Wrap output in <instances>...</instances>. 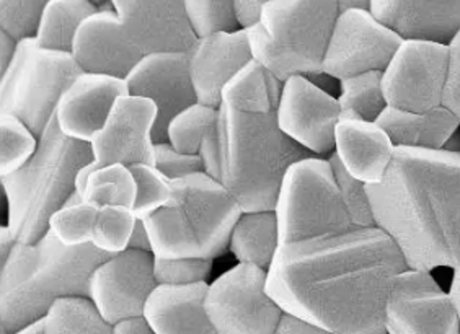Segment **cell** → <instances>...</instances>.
I'll return each instance as SVG.
<instances>
[{
	"label": "cell",
	"instance_id": "obj_1",
	"mask_svg": "<svg viewBox=\"0 0 460 334\" xmlns=\"http://www.w3.org/2000/svg\"><path fill=\"white\" fill-rule=\"evenodd\" d=\"M408 266L379 227L281 245L268 292L284 313L340 334H387L385 302Z\"/></svg>",
	"mask_w": 460,
	"mask_h": 334
},
{
	"label": "cell",
	"instance_id": "obj_2",
	"mask_svg": "<svg viewBox=\"0 0 460 334\" xmlns=\"http://www.w3.org/2000/svg\"><path fill=\"white\" fill-rule=\"evenodd\" d=\"M376 227L410 269L460 266V152L397 147L382 181L367 185Z\"/></svg>",
	"mask_w": 460,
	"mask_h": 334
},
{
	"label": "cell",
	"instance_id": "obj_3",
	"mask_svg": "<svg viewBox=\"0 0 460 334\" xmlns=\"http://www.w3.org/2000/svg\"><path fill=\"white\" fill-rule=\"evenodd\" d=\"M199 155L204 171L226 186L243 212L275 211L288 170L315 157L279 129L276 113L247 115L226 105Z\"/></svg>",
	"mask_w": 460,
	"mask_h": 334
},
{
	"label": "cell",
	"instance_id": "obj_4",
	"mask_svg": "<svg viewBox=\"0 0 460 334\" xmlns=\"http://www.w3.org/2000/svg\"><path fill=\"white\" fill-rule=\"evenodd\" d=\"M110 256L93 243L67 247L51 230L35 243H17L0 266V328L17 333L45 320L58 300L90 299V277Z\"/></svg>",
	"mask_w": 460,
	"mask_h": 334
},
{
	"label": "cell",
	"instance_id": "obj_5",
	"mask_svg": "<svg viewBox=\"0 0 460 334\" xmlns=\"http://www.w3.org/2000/svg\"><path fill=\"white\" fill-rule=\"evenodd\" d=\"M92 160V144L67 137L54 116L30 162L15 173L0 176L7 225L18 243L30 245L45 237L54 212L75 191L80 170Z\"/></svg>",
	"mask_w": 460,
	"mask_h": 334
},
{
	"label": "cell",
	"instance_id": "obj_6",
	"mask_svg": "<svg viewBox=\"0 0 460 334\" xmlns=\"http://www.w3.org/2000/svg\"><path fill=\"white\" fill-rule=\"evenodd\" d=\"M338 15L337 0H271L247 28L253 59L281 82L323 74Z\"/></svg>",
	"mask_w": 460,
	"mask_h": 334
},
{
	"label": "cell",
	"instance_id": "obj_7",
	"mask_svg": "<svg viewBox=\"0 0 460 334\" xmlns=\"http://www.w3.org/2000/svg\"><path fill=\"white\" fill-rule=\"evenodd\" d=\"M80 74L72 53L46 49L36 38H25L18 41L13 61L0 75V113L17 116L41 137L62 95Z\"/></svg>",
	"mask_w": 460,
	"mask_h": 334
},
{
	"label": "cell",
	"instance_id": "obj_8",
	"mask_svg": "<svg viewBox=\"0 0 460 334\" xmlns=\"http://www.w3.org/2000/svg\"><path fill=\"white\" fill-rule=\"evenodd\" d=\"M275 212L281 245L354 229L333 168L322 157L301 160L288 170Z\"/></svg>",
	"mask_w": 460,
	"mask_h": 334
},
{
	"label": "cell",
	"instance_id": "obj_9",
	"mask_svg": "<svg viewBox=\"0 0 460 334\" xmlns=\"http://www.w3.org/2000/svg\"><path fill=\"white\" fill-rule=\"evenodd\" d=\"M206 312L216 334H276L284 317L268 292V271L239 263L209 286Z\"/></svg>",
	"mask_w": 460,
	"mask_h": 334
},
{
	"label": "cell",
	"instance_id": "obj_10",
	"mask_svg": "<svg viewBox=\"0 0 460 334\" xmlns=\"http://www.w3.org/2000/svg\"><path fill=\"white\" fill-rule=\"evenodd\" d=\"M447 59V44L403 40L382 72L387 105L413 113H425L443 105Z\"/></svg>",
	"mask_w": 460,
	"mask_h": 334
},
{
	"label": "cell",
	"instance_id": "obj_11",
	"mask_svg": "<svg viewBox=\"0 0 460 334\" xmlns=\"http://www.w3.org/2000/svg\"><path fill=\"white\" fill-rule=\"evenodd\" d=\"M384 320L387 334H460L451 294L421 269L407 268L394 279Z\"/></svg>",
	"mask_w": 460,
	"mask_h": 334
},
{
	"label": "cell",
	"instance_id": "obj_12",
	"mask_svg": "<svg viewBox=\"0 0 460 334\" xmlns=\"http://www.w3.org/2000/svg\"><path fill=\"white\" fill-rule=\"evenodd\" d=\"M402 43L403 38L369 10L340 13L323 59V74L341 80L363 72H384Z\"/></svg>",
	"mask_w": 460,
	"mask_h": 334
},
{
	"label": "cell",
	"instance_id": "obj_13",
	"mask_svg": "<svg viewBox=\"0 0 460 334\" xmlns=\"http://www.w3.org/2000/svg\"><path fill=\"white\" fill-rule=\"evenodd\" d=\"M155 256L126 250L111 255L90 277V300L110 325L144 317L146 303L159 286L154 271Z\"/></svg>",
	"mask_w": 460,
	"mask_h": 334
},
{
	"label": "cell",
	"instance_id": "obj_14",
	"mask_svg": "<svg viewBox=\"0 0 460 334\" xmlns=\"http://www.w3.org/2000/svg\"><path fill=\"white\" fill-rule=\"evenodd\" d=\"M175 204L195 230L203 258H217L229 250L230 237L242 207L226 186L206 171L173 181Z\"/></svg>",
	"mask_w": 460,
	"mask_h": 334
},
{
	"label": "cell",
	"instance_id": "obj_15",
	"mask_svg": "<svg viewBox=\"0 0 460 334\" xmlns=\"http://www.w3.org/2000/svg\"><path fill=\"white\" fill-rule=\"evenodd\" d=\"M341 116L337 98L312 84L305 75L286 80L276 110L279 129L312 155L319 157L335 149V129Z\"/></svg>",
	"mask_w": 460,
	"mask_h": 334
},
{
	"label": "cell",
	"instance_id": "obj_16",
	"mask_svg": "<svg viewBox=\"0 0 460 334\" xmlns=\"http://www.w3.org/2000/svg\"><path fill=\"white\" fill-rule=\"evenodd\" d=\"M129 95L151 100L157 106L154 141L169 142V124L186 108L198 103L190 72V56L181 51L146 54L126 79Z\"/></svg>",
	"mask_w": 460,
	"mask_h": 334
},
{
	"label": "cell",
	"instance_id": "obj_17",
	"mask_svg": "<svg viewBox=\"0 0 460 334\" xmlns=\"http://www.w3.org/2000/svg\"><path fill=\"white\" fill-rule=\"evenodd\" d=\"M157 116V106L147 98L129 93L119 98L103 129L90 142L98 165H155L154 129Z\"/></svg>",
	"mask_w": 460,
	"mask_h": 334
},
{
	"label": "cell",
	"instance_id": "obj_18",
	"mask_svg": "<svg viewBox=\"0 0 460 334\" xmlns=\"http://www.w3.org/2000/svg\"><path fill=\"white\" fill-rule=\"evenodd\" d=\"M124 31L146 54L190 53L196 36L183 0H110Z\"/></svg>",
	"mask_w": 460,
	"mask_h": 334
},
{
	"label": "cell",
	"instance_id": "obj_19",
	"mask_svg": "<svg viewBox=\"0 0 460 334\" xmlns=\"http://www.w3.org/2000/svg\"><path fill=\"white\" fill-rule=\"evenodd\" d=\"M71 53L82 72L124 80L144 57L124 31L110 0L82 23Z\"/></svg>",
	"mask_w": 460,
	"mask_h": 334
},
{
	"label": "cell",
	"instance_id": "obj_20",
	"mask_svg": "<svg viewBox=\"0 0 460 334\" xmlns=\"http://www.w3.org/2000/svg\"><path fill=\"white\" fill-rule=\"evenodd\" d=\"M128 93L124 79L82 72L62 95L56 121L67 137L92 142L103 129L116 101Z\"/></svg>",
	"mask_w": 460,
	"mask_h": 334
},
{
	"label": "cell",
	"instance_id": "obj_21",
	"mask_svg": "<svg viewBox=\"0 0 460 334\" xmlns=\"http://www.w3.org/2000/svg\"><path fill=\"white\" fill-rule=\"evenodd\" d=\"M188 56L198 101L216 108L224 87L253 59L245 28L198 38Z\"/></svg>",
	"mask_w": 460,
	"mask_h": 334
},
{
	"label": "cell",
	"instance_id": "obj_22",
	"mask_svg": "<svg viewBox=\"0 0 460 334\" xmlns=\"http://www.w3.org/2000/svg\"><path fill=\"white\" fill-rule=\"evenodd\" d=\"M371 13L403 40L449 44L460 30V0H372Z\"/></svg>",
	"mask_w": 460,
	"mask_h": 334
},
{
	"label": "cell",
	"instance_id": "obj_23",
	"mask_svg": "<svg viewBox=\"0 0 460 334\" xmlns=\"http://www.w3.org/2000/svg\"><path fill=\"white\" fill-rule=\"evenodd\" d=\"M395 144L381 126L356 116L341 115L335 129V154L349 175L376 185L387 173Z\"/></svg>",
	"mask_w": 460,
	"mask_h": 334
},
{
	"label": "cell",
	"instance_id": "obj_24",
	"mask_svg": "<svg viewBox=\"0 0 460 334\" xmlns=\"http://www.w3.org/2000/svg\"><path fill=\"white\" fill-rule=\"evenodd\" d=\"M209 284H159L146 303L144 318L155 334H216L206 312Z\"/></svg>",
	"mask_w": 460,
	"mask_h": 334
},
{
	"label": "cell",
	"instance_id": "obj_25",
	"mask_svg": "<svg viewBox=\"0 0 460 334\" xmlns=\"http://www.w3.org/2000/svg\"><path fill=\"white\" fill-rule=\"evenodd\" d=\"M376 123L389 134L395 147L441 150L459 129L460 119L444 105L425 113L387 106Z\"/></svg>",
	"mask_w": 460,
	"mask_h": 334
},
{
	"label": "cell",
	"instance_id": "obj_26",
	"mask_svg": "<svg viewBox=\"0 0 460 334\" xmlns=\"http://www.w3.org/2000/svg\"><path fill=\"white\" fill-rule=\"evenodd\" d=\"M284 82L252 59L222 90L221 105L247 115L276 113Z\"/></svg>",
	"mask_w": 460,
	"mask_h": 334
},
{
	"label": "cell",
	"instance_id": "obj_27",
	"mask_svg": "<svg viewBox=\"0 0 460 334\" xmlns=\"http://www.w3.org/2000/svg\"><path fill=\"white\" fill-rule=\"evenodd\" d=\"M281 247L275 211L243 212L235 224L229 250L239 263L257 264L270 269Z\"/></svg>",
	"mask_w": 460,
	"mask_h": 334
},
{
	"label": "cell",
	"instance_id": "obj_28",
	"mask_svg": "<svg viewBox=\"0 0 460 334\" xmlns=\"http://www.w3.org/2000/svg\"><path fill=\"white\" fill-rule=\"evenodd\" d=\"M152 243V255L164 259L203 258L195 230L178 204H170L144 219Z\"/></svg>",
	"mask_w": 460,
	"mask_h": 334
},
{
	"label": "cell",
	"instance_id": "obj_29",
	"mask_svg": "<svg viewBox=\"0 0 460 334\" xmlns=\"http://www.w3.org/2000/svg\"><path fill=\"white\" fill-rule=\"evenodd\" d=\"M98 10L89 0H51L40 22L36 41L46 49L71 53L82 23Z\"/></svg>",
	"mask_w": 460,
	"mask_h": 334
},
{
	"label": "cell",
	"instance_id": "obj_30",
	"mask_svg": "<svg viewBox=\"0 0 460 334\" xmlns=\"http://www.w3.org/2000/svg\"><path fill=\"white\" fill-rule=\"evenodd\" d=\"M111 330L87 297L58 300L45 317V334H111Z\"/></svg>",
	"mask_w": 460,
	"mask_h": 334
},
{
	"label": "cell",
	"instance_id": "obj_31",
	"mask_svg": "<svg viewBox=\"0 0 460 334\" xmlns=\"http://www.w3.org/2000/svg\"><path fill=\"white\" fill-rule=\"evenodd\" d=\"M137 196V183L131 168L123 163H111L98 168L84 189L87 203L98 209L107 206H124L133 209Z\"/></svg>",
	"mask_w": 460,
	"mask_h": 334
},
{
	"label": "cell",
	"instance_id": "obj_32",
	"mask_svg": "<svg viewBox=\"0 0 460 334\" xmlns=\"http://www.w3.org/2000/svg\"><path fill=\"white\" fill-rule=\"evenodd\" d=\"M341 115L356 116L376 123L387 108L382 88V72L371 71L340 80Z\"/></svg>",
	"mask_w": 460,
	"mask_h": 334
},
{
	"label": "cell",
	"instance_id": "obj_33",
	"mask_svg": "<svg viewBox=\"0 0 460 334\" xmlns=\"http://www.w3.org/2000/svg\"><path fill=\"white\" fill-rule=\"evenodd\" d=\"M219 108L195 103L178 113L169 124V142L183 154L199 155L203 142L213 131Z\"/></svg>",
	"mask_w": 460,
	"mask_h": 334
},
{
	"label": "cell",
	"instance_id": "obj_34",
	"mask_svg": "<svg viewBox=\"0 0 460 334\" xmlns=\"http://www.w3.org/2000/svg\"><path fill=\"white\" fill-rule=\"evenodd\" d=\"M40 137L17 116L0 113V176L15 173L33 157Z\"/></svg>",
	"mask_w": 460,
	"mask_h": 334
},
{
	"label": "cell",
	"instance_id": "obj_35",
	"mask_svg": "<svg viewBox=\"0 0 460 334\" xmlns=\"http://www.w3.org/2000/svg\"><path fill=\"white\" fill-rule=\"evenodd\" d=\"M137 215L131 207L107 206L98 209L97 222L93 230V247L107 255H118L129 247Z\"/></svg>",
	"mask_w": 460,
	"mask_h": 334
},
{
	"label": "cell",
	"instance_id": "obj_36",
	"mask_svg": "<svg viewBox=\"0 0 460 334\" xmlns=\"http://www.w3.org/2000/svg\"><path fill=\"white\" fill-rule=\"evenodd\" d=\"M129 168L137 183V196L133 209L139 219H146L162 207L175 203L173 181L164 175L159 168L149 163H136Z\"/></svg>",
	"mask_w": 460,
	"mask_h": 334
},
{
	"label": "cell",
	"instance_id": "obj_37",
	"mask_svg": "<svg viewBox=\"0 0 460 334\" xmlns=\"http://www.w3.org/2000/svg\"><path fill=\"white\" fill-rule=\"evenodd\" d=\"M97 217L98 207L87 201L77 206H64L59 211L54 212L49 220V230L67 247L90 245Z\"/></svg>",
	"mask_w": 460,
	"mask_h": 334
},
{
	"label": "cell",
	"instance_id": "obj_38",
	"mask_svg": "<svg viewBox=\"0 0 460 334\" xmlns=\"http://www.w3.org/2000/svg\"><path fill=\"white\" fill-rule=\"evenodd\" d=\"M183 5L198 38L240 30L234 0H183Z\"/></svg>",
	"mask_w": 460,
	"mask_h": 334
},
{
	"label": "cell",
	"instance_id": "obj_39",
	"mask_svg": "<svg viewBox=\"0 0 460 334\" xmlns=\"http://www.w3.org/2000/svg\"><path fill=\"white\" fill-rule=\"evenodd\" d=\"M328 162L333 168V173H335L340 191H341V198L345 201L346 209H348L354 227H358V229L376 227L371 201H369V194H367V185L356 180L353 175H349L346 171V168L341 165L335 152L330 155Z\"/></svg>",
	"mask_w": 460,
	"mask_h": 334
},
{
	"label": "cell",
	"instance_id": "obj_40",
	"mask_svg": "<svg viewBox=\"0 0 460 334\" xmlns=\"http://www.w3.org/2000/svg\"><path fill=\"white\" fill-rule=\"evenodd\" d=\"M51 0H0V30L17 41L35 38Z\"/></svg>",
	"mask_w": 460,
	"mask_h": 334
},
{
	"label": "cell",
	"instance_id": "obj_41",
	"mask_svg": "<svg viewBox=\"0 0 460 334\" xmlns=\"http://www.w3.org/2000/svg\"><path fill=\"white\" fill-rule=\"evenodd\" d=\"M155 279L165 286H190L208 282L213 271L211 258H177V259H154Z\"/></svg>",
	"mask_w": 460,
	"mask_h": 334
},
{
	"label": "cell",
	"instance_id": "obj_42",
	"mask_svg": "<svg viewBox=\"0 0 460 334\" xmlns=\"http://www.w3.org/2000/svg\"><path fill=\"white\" fill-rule=\"evenodd\" d=\"M155 167L172 181L185 178L193 173L204 171V162L201 155L183 154L175 149L170 142L155 144Z\"/></svg>",
	"mask_w": 460,
	"mask_h": 334
},
{
	"label": "cell",
	"instance_id": "obj_43",
	"mask_svg": "<svg viewBox=\"0 0 460 334\" xmlns=\"http://www.w3.org/2000/svg\"><path fill=\"white\" fill-rule=\"evenodd\" d=\"M449 59H447V75L444 87L443 105L451 110L460 119V30L447 44Z\"/></svg>",
	"mask_w": 460,
	"mask_h": 334
},
{
	"label": "cell",
	"instance_id": "obj_44",
	"mask_svg": "<svg viewBox=\"0 0 460 334\" xmlns=\"http://www.w3.org/2000/svg\"><path fill=\"white\" fill-rule=\"evenodd\" d=\"M271 0H234L235 4V12H237V18H239L240 28L252 27L255 25L260 18L261 10L265 7L266 4H270Z\"/></svg>",
	"mask_w": 460,
	"mask_h": 334
},
{
	"label": "cell",
	"instance_id": "obj_45",
	"mask_svg": "<svg viewBox=\"0 0 460 334\" xmlns=\"http://www.w3.org/2000/svg\"><path fill=\"white\" fill-rule=\"evenodd\" d=\"M276 334H340L335 331H330L325 328H320V326L312 325L304 321L301 318L292 317L284 313L283 320L279 323V328Z\"/></svg>",
	"mask_w": 460,
	"mask_h": 334
},
{
	"label": "cell",
	"instance_id": "obj_46",
	"mask_svg": "<svg viewBox=\"0 0 460 334\" xmlns=\"http://www.w3.org/2000/svg\"><path fill=\"white\" fill-rule=\"evenodd\" d=\"M17 40L0 30V75L9 69L10 64L17 54Z\"/></svg>",
	"mask_w": 460,
	"mask_h": 334
},
{
	"label": "cell",
	"instance_id": "obj_47",
	"mask_svg": "<svg viewBox=\"0 0 460 334\" xmlns=\"http://www.w3.org/2000/svg\"><path fill=\"white\" fill-rule=\"evenodd\" d=\"M111 334H155L146 318H129L113 325Z\"/></svg>",
	"mask_w": 460,
	"mask_h": 334
},
{
	"label": "cell",
	"instance_id": "obj_48",
	"mask_svg": "<svg viewBox=\"0 0 460 334\" xmlns=\"http://www.w3.org/2000/svg\"><path fill=\"white\" fill-rule=\"evenodd\" d=\"M128 250L152 253L151 237H149V232H147L144 219H137V222H136Z\"/></svg>",
	"mask_w": 460,
	"mask_h": 334
},
{
	"label": "cell",
	"instance_id": "obj_49",
	"mask_svg": "<svg viewBox=\"0 0 460 334\" xmlns=\"http://www.w3.org/2000/svg\"><path fill=\"white\" fill-rule=\"evenodd\" d=\"M17 238L13 235V232L10 230L9 225L7 224L2 225L0 227V266L7 263L13 248L17 247Z\"/></svg>",
	"mask_w": 460,
	"mask_h": 334
},
{
	"label": "cell",
	"instance_id": "obj_50",
	"mask_svg": "<svg viewBox=\"0 0 460 334\" xmlns=\"http://www.w3.org/2000/svg\"><path fill=\"white\" fill-rule=\"evenodd\" d=\"M372 0H337L338 12L345 13L349 10H369L371 12Z\"/></svg>",
	"mask_w": 460,
	"mask_h": 334
},
{
	"label": "cell",
	"instance_id": "obj_51",
	"mask_svg": "<svg viewBox=\"0 0 460 334\" xmlns=\"http://www.w3.org/2000/svg\"><path fill=\"white\" fill-rule=\"evenodd\" d=\"M449 294H451L452 300H454V305H456L460 320V266L454 269V277H452L451 292Z\"/></svg>",
	"mask_w": 460,
	"mask_h": 334
},
{
	"label": "cell",
	"instance_id": "obj_52",
	"mask_svg": "<svg viewBox=\"0 0 460 334\" xmlns=\"http://www.w3.org/2000/svg\"><path fill=\"white\" fill-rule=\"evenodd\" d=\"M13 334H45V320H40L33 325L27 326V328H23V330H20V331Z\"/></svg>",
	"mask_w": 460,
	"mask_h": 334
},
{
	"label": "cell",
	"instance_id": "obj_53",
	"mask_svg": "<svg viewBox=\"0 0 460 334\" xmlns=\"http://www.w3.org/2000/svg\"><path fill=\"white\" fill-rule=\"evenodd\" d=\"M89 2H92L93 5H97L98 9H100L102 5H105V4H107L108 0H89Z\"/></svg>",
	"mask_w": 460,
	"mask_h": 334
}]
</instances>
